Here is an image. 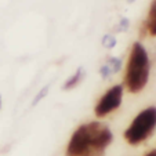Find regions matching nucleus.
Masks as SVG:
<instances>
[{
    "instance_id": "1",
    "label": "nucleus",
    "mask_w": 156,
    "mask_h": 156,
    "mask_svg": "<svg viewBox=\"0 0 156 156\" xmlns=\"http://www.w3.org/2000/svg\"><path fill=\"white\" fill-rule=\"evenodd\" d=\"M113 142V133L105 123L91 120L73 130L65 147V156H104Z\"/></svg>"
},
{
    "instance_id": "2",
    "label": "nucleus",
    "mask_w": 156,
    "mask_h": 156,
    "mask_svg": "<svg viewBox=\"0 0 156 156\" xmlns=\"http://www.w3.org/2000/svg\"><path fill=\"white\" fill-rule=\"evenodd\" d=\"M151 61L147 48L140 41H134L130 48L124 69L123 87L131 94H138L149 82Z\"/></svg>"
},
{
    "instance_id": "3",
    "label": "nucleus",
    "mask_w": 156,
    "mask_h": 156,
    "mask_svg": "<svg viewBox=\"0 0 156 156\" xmlns=\"http://www.w3.org/2000/svg\"><path fill=\"white\" fill-rule=\"evenodd\" d=\"M156 130V106L140 111L123 131V138L131 147L145 142Z\"/></svg>"
},
{
    "instance_id": "4",
    "label": "nucleus",
    "mask_w": 156,
    "mask_h": 156,
    "mask_svg": "<svg viewBox=\"0 0 156 156\" xmlns=\"http://www.w3.org/2000/svg\"><path fill=\"white\" fill-rule=\"evenodd\" d=\"M124 87L123 84H113L98 98L94 106V115L98 119H104L118 111L123 102Z\"/></svg>"
},
{
    "instance_id": "5",
    "label": "nucleus",
    "mask_w": 156,
    "mask_h": 156,
    "mask_svg": "<svg viewBox=\"0 0 156 156\" xmlns=\"http://www.w3.org/2000/svg\"><path fill=\"white\" fill-rule=\"evenodd\" d=\"M84 76H86L84 69H83L82 66H80V68H77L76 71L73 72V75H71V76H69L68 79L64 82V84H62V90H64V91H69V90L76 88L77 86L83 82Z\"/></svg>"
},
{
    "instance_id": "6",
    "label": "nucleus",
    "mask_w": 156,
    "mask_h": 156,
    "mask_svg": "<svg viewBox=\"0 0 156 156\" xmlns=\"http://www.w3.org/2000/svg\"><path fill=\"white\" fill-rule=\"evenodd\" d=\"M144 28L148 30L151 36H156V0H153L151 4L148 18L144 22Z\"/></svg>"
},
{
    "instance_id": "7",
    "label": "nucleus",
    "mask_w": 156,
    "mask_h": 156,
    "mask_svg": "<svg viewBox=\"0 0 156 156\" xmlns=\"http://www.w3.org/2000/svg\"><path fill=\"white\" fill-rule=\"evenodd\" d=\"M105 64L108 65L109 69L112 71V75L113 73H118V72L122 69V59L120 58H116V57H108V59H106Z\"/></svg>"
},
{
    "instance_id": "8",
    "label": "nucleus",
    "mask_w": 156,
    "mask_h": 156,
    "mask_svg": "<svg viewBox=\"0 0 156 156\" xmlns=\"http://www.w3.org/2000/svg\"><path fill=\"white\" fill-rule=\"evenodd\" d=\"M48 94V86H46V87H43V88H40V91L36 94V97L33 98V101H32V105L35 106V105H37L39 102H40L41 100H43L46 95Z\"/></svg>"
},
{
    "instance_id": "9",
    "label": "nucleus",
    "mask_w": 156,
    "mask_h": 156,
    "mask_svg": "<svg viewBox=\"0 0 156 156\" xmlns=\"http://www.w3.org/2000/svg\"><path fill=\"white\" fill-rule=\"evenodd\" d=\"M101 43H102V46L105 48H113L116 46V39L111 35H106V36H104V39H102Z\"/></svg>"
},
{
    "instance_id": "10",
    "label": "nucleus",
    "mask_w": 156,
    "mask_h": 156,
    "mask_svg": "<svg viewBox=\"0 0 156 156\" xmlns=\"http://www.w3.org/2000/svg\"><path fill=\"white\" fill-rule=\"evenodd\" d=\"M100 75H101V77H102V79H108V77L111 76V75H112V71L109 69L108 65L104 64L100 68Z\"/></svg>"
},
{
    "instance_id": "11",
    "label": "nucleus",
    "mask_w": 156,
    "mask_h": 156,
    "mask_svg": "<svg viewBox=\"0 0 156 156\" xmlns=\"http://www.w3.org/2000/svg\"><path fill=\"white\" fill-rule=\"evenodd\" d=\"M144 156H156V148H155V149L148 151L147 153H144Z\"/></svg>"
},
{
    "instance_id": "12",
    "label": "nucleus",
    "mask_w": 156,
    "mask_h": 156,
    "mask_svg": "<svg viewBox=\"0 0 156 156\" xmlns=\"http://www.w3.org/2000/svg\"><path fill=\"white\" fill-rule=\"evenodd\" d=\"M0 108H2V95H0Z\"/></svg>"
}]
</instances>
